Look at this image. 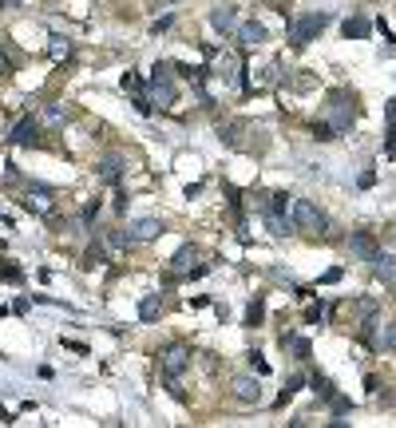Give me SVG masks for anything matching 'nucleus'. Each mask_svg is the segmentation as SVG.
I'll return each instance as SVG.
<instances>
[{
	"mask_svg": "<svg viewBox=\"0 0 396 428\" xmlns=\"http://www.w3.org/2000/svg\"><path fill=\"white\" fill-rule=\"evenodd\" d=\"M353 103H357V100H353L349 92H333L329 103H325V115H321V119L329 123L337 135H345V131L353 127V119H357V107H353Z\"/></svg>",
	"mask_w": 396,
	"mask_h": 428,
	"instance_id": "nucleus-1",
	"label": "nucleus"
},
{
	"mask_svg": "<svg viewBox=\"0 0 396 428\" xmlns=\"http://www.w3.org/2000/svg\"><path fill=\"white\" fill-rule=\"evenodd\" d=\"M206 56H210L206 75H210V80H218L222 87H234V84L242 80V72H246V68H242V60L234 56V52H214V48H206Z\"/></svg>",
	"mask_w": 396,
	"mask_h": 428,
	"instance_id": "nucleus-2",
	"label": "nucleus"
},
{
	"mask_svg": "<svg viewBox=\"0 0 396 428\" xmlns=\"http://www.w3.org/2000/svg\"><path fill=\"white\" fill-rule=\"evenodd\" d=\"M289 218H294V230L317 234V238H325V230H329V218H325V214L317 210L309 198H294V210H289Z\"/></svg>",
	"mask_w": 396,
	"mask_h": 428,
	"instance_id": "nucleus-3",
	"label": "nucleus"
},
{
	"mask_svg": "<svg viewBox=\"0 0 396 428\" xmlns=\"http://www.w3.org/2000/svg\"><path fill=\"white\" fill-rule=\"evenodd\" d=\"M325 24H329V12H305V16H294V20H289V44L305 48L309 40L321 36Z\"/></svg>",
	"mask_w": 396,
	"mask_h": 428,
	"instance_id": "nucleus-4",
	"label": "nucleus"
},
{
	"mask_svg": "<svg viewBox=\"0 0 396 428\" xmlns=\"http://www.w3.org/2000/svg\"><path fill=\"white\" fill-rule=\"evenodd\" d=\"M186 369H191V349H186L183 341L163 345V349H159V373H163L166 381H178Z\"/></svg>",
	"mask_w": 396,
	"mask_h": 428,
	"instance_id": "nucleus-5",
	"label": "nucleus"
},
{
	"mask_svg": "<svg viewBox=\"0 0 396 428\" xmlns=\"http://www.w3.org/2000/svg\"><path fill=\"white\" fill-rule=\"evenodd\" d=\"M147 95H151V103H159V107H175L178 103V87H175V80H171V64H155Z\"/></svg>",
	"mask_w": 396,
	"mask_h": 428,
	"instance_id": "nucleus-6",
	"label": "nucleus"
},
{
	"mask_svg": "<svg viewBox=\"0 0 396 428\" xmlns=\"http://www.w3.org/2000/svg\"><path fill=\"white\" fill-rule=\"evenodd\" d=\"M171 274H175V278H198V274H206L203 250H198V246H178L175 258H171Z\"/></svg>",
	"mask_w": 396,
	"mask_h": 428,
	"instance_id": "nucleus-7",
	"label": "nucleus"
},
{
	"mask_svg": "<svg viewBox=\"0 0 396 428\" xmlns=\"http://www.w3.org/2000/svg\"><path fill=\"white\" fill-rule=\"evenodd\" d=\"M24 206L32 214H40V218H52L55 214V191L52 186H28V198H24Z\"/></svg>",
	"mask_w": 396,
	"mask_h": 428,
	"instance_id": "nucleus-8",
	"label": "nucleus"
},
{
	"mask_svg": "<svg viewBox=\"0 0 396 428\" xmlns=\"http://www.w3.org/2000/svg\"><path fill=\"white\" fill-rule=\"evenodd\" d=\"M210 28L222 32V36H238V28H242L238 9H230V4H218V9H210Z\"/></svg>",
	"mask_w": 396,
	"mask_h": 428,
	"instance_id": "nucleus-9",
	"label": "nucleus"
},
{
	"mask_svg": "<svg viewBox=\"0 0 396 428\" xmlns=\"http://www.w3.org/2000/svg\"><path fill=\"white\" fill-rule=\"evenodd\" d=\"M123 171H127V155H123V151H107V155L95 163V175H100L103 183H119Z\"/></svg>",
	"mask_w": 396,
	"mask_h": 428,
	"instance_id": "nucleus-10",
	"label": "nucleus"
},
{
	"mask_svg": "<svg viewBox=\"0 0 396 428\" xmlns=\"http://www.w3.org/2000/svg\"><path fill=\"white\" fill-rule=\"evenodd\" d=\"M230 389H234V400H238V405H258L262 400V385L254 381V377H234Z\"/></svg>",
	"mask_w": 396,
	"mask_h": 428,
	"instance_id": "nucleus-11",
	"label": "nucleus"
},
{
	"mask_svg": "<svg viewBox=\"0 0 396 428\" xmlns=\"http://www.w3.org/2000/svg\"><path fill=\"white\" fill-rule=\"evenodd\" d=\"M40 127H44V123H40L36 115H24V119L16 123V131L9 135V139L16 143V147H24V143H36V139H40Z\"/></svg>",
	"mask_w": 396,
	"mask_h": 428,
	"instance_id": "nucleus-12",
	"label": "nucleus"
},
{
	"mask_svg": "<svg viewBox=\"0 0 396 428\" xmlns=\"http://www.w3.org/2000/svg\"><path fill=\"white\" fill-rule=\"evenodd\" d=\"M238 44H246V48L266 44V24H262V20H242V28H238Z\"/></svg>",
	"mask_w": 396,
	"mask_h": 428,
	"instance_id": "nucleus-13",
	"label": "nucleus"
},
{
	"mask_svg": "<svg viewBox=\"0 0 396 428\" xmlns=\"http://www.w3.org/2000/svg\"><path fill=\"white\" fill-rule=\"evenodd\" d=\"M373 274H377L380 282H396V254H388V250H377L373 254Z\"/></svg>",
	"mask_w": 396,
	"mask_h": 428,
	"instance_id": "nucleus-14",
	"label": "nucleus"
},
{
	"mask_svg": "<svg viewBox=\"0 0 396 428\" xmlns=\"http://www.w3.org/2000/svg\"><path fill=\"white\" fill-rule=\"evenodd\" d=\"M131 234H135V242H151V238L163 234V223L159 218H139V223H131Z\"/></svg>",
	"mask_w": 396,
	"mask_h": 428,
	"instance_id": "nucleus-15",
	"label": "nucleus"
},
{
	"mask_svg": "<svg viewBox=\"0 0 396 428\" xmlns=\"http://www.w3.org/2000/svg\"><path fill=\"white\" fill-rule=\"evenodd\" d=\"M159 314H163V298L159 294H147V298L139 301V321H155Z\"/></svg>",
	"mask_w": 396,
	"mask_h": 428,
	"instance_id": "nucleus-16",
	"label": "nucleus"
},
{
	"mask_svg": "<svg viewBox=\"0 0 396 428\" xmlns=\"http://www.w3.org/2000/svg\"><path fill=\"white\" fill-rule=\"evenodd\" d=\"M64 119H68V112L60 103H44V107H40V123H44V127H60Z\"/></svg>",
	"mask_w": 396,
	"mask_h": 428,
	"instance_id": "nucleus-17",
	"label": "nucleus"
},
{
	"mask_svg": "<svg viewBox=\"0 0 396 428\" xmlns=\"http://www.w3.org/2000/svg\"><path fill=\"white\" fill-rule=\"evenodd\" d=\"M341 32H345V40H365V36H369V20H365V16H349V20H345V24H341Z\"/></svg>",
	"mask_w": 396,
	"mask_h": 428,
	"instance_id": "nucleus-18",
	"label": "nucleus"
},
{
	"mask_svg": "<svg viewBox=\"0 0 396 428\" xmlns=\"http://www.w3.org/2000/svg\"><path fill=\"white\" fill-rule=\"evenodd\" d=\"M266 223H269V234H277V238L294 230V218L289 214H277V210H266Z\"/></svg>",
	"mask_w": 396,
	"mask_h": 428,
	"instance_id": "nucleus-19",
	"label": "nucleus"
},
{
	"mask_svg": "<svg viewBox=\"0 0 396 428\" xmlns=\"http://www.w3.org/2000/svg\"><path fill=\"white\" fill-rule=\"evenodd\" d=\"M385 155L396 159V100H388V135H385Z\"/></svg>",
	"mask_w": 396,
	"mask_h": 428,
	"instance_id": "nucleus-20",
	"label": "nucleus"
},
{
	"mask_svg": "<svg viewBox=\"0 0 396 428\" xmlns=\"http://www.w3.org/2000/svg\"><path fill=\"white\" fill-rule=\"evenodd\" d=\"M349 250L360 254V258H373V254H377V246H373L369 234H353V238H349Z\"/></svg>",
	"mask_w": 396,
	"mask_h": 428,
	"instance_id": "nucleus-21",
	"label": "nucleus"
},
{
	"mask_svg": "<svg viewBox=\"0 0 396 428\" xmlns=\"http://www.w3.org/2000/svg\"><path fill=\"white\" fill-rule=\"evenodd\" d=\"M377 353H388V349H396V321H388L385 329L377 333V345H373Z\"/></svg>",
	"mask_w": 396,
	"mask_h": 428,
	"instance_id": "nucleus-22",
	"label": "nucleus"
},
{
	"mask_svg": "<svg viewBox=\"0 0 396 428\" xmlns=\"http://www.w3.org/2000/svg\"><path fill=\"white\" fill-rule=\"evenodd\" d=\"M282 345H289V349H294L297 361H309V353H314V349H309V341H305V337H294V333H282Z\"/></svg>",
	"mask_w": 396,
	"mask_h": 428,
	"instance_id": "nucleus-23",
	"label": "nucleus"
},
{
	"mask_svg": "<svg viewBox=\"0 0 396 428\" xmlns=\"http://www.w3.org/2000/svg\"><path fill=\"white\" fill-rule=\"evenodd\" d=\"M107 246L111 250H127V246H135V234L131 230H107Z\"/></svg>",
	"mask_w": 396,
	"mask_h": 428,
	"instance_id": "nucleus-24",
	"label": "nucleus"
},
{
	"mask_svg": "<svg viewBox=\"0 0 396 428\" xmlns=\"http://www.w3.org/2000/svg\"><path fill=\"white\" fill-rule=\"evenodd\" d=\"M262 317H266V301L254 298V301H250V309H246V326H262Z\"/></svg>",
	"mask_w": 396,
	"mask_h": 428,
	"instance_id": "nucleus-25",
	"label": "nucleus"
},
{
	"mask_svg": "<svg viewBox=\"0 0 396 428\" xmlns=\"http://www.w3.org/2000/svg\"><path fill=\"white\" fill-rule=\"evenodd\" d=\"M301 385H305V377H301V373H294V377H289V381H286V389H282V397H277V405H286V400L294 397V392L301 389Z\"/></svg>",
	"mask_w": 396,
	"mask_h": 428,
	"instance_id": "nucleus-26",
	"label": "nucleus"
},
{
	"mask_svg": "<svg viewBox=\"0 0 396 428\" xmlns=\"http://www.w3.org/2000/svg\"><path fill=\"white\" fill-rule=\"evenodd\" d=\"M314 389H317V397H321V400H333V397H337V392H333V381H329V377H321V373L314 377Z\"/></svg>",
	"mask_w": 396,
	"mask_h": 428,
	"instance_id": "nucleus-27",
	"label": "nucleus"
},
{
	"mask_svg": "<svg viewBox=\"0 0 396 428\" xmlns=\"http://www.w3.org/2000/svg\"><path fill=\"white\" fill-rule=\"evenodd\" d=\"M48 52H52V56H55V60H64V56H68V52H72V44H68V40H64V36H52V48H48Z\"/></svg>",
	"mask_w": 396,
	"mask_h": 428,
	"instance_id": "nucleus-28",
	"label": "nucleus"
},
{
	"mask_svg": "<svg viewBox=\"0 0 396 428\" xmlns=\"http://www.w3.org/2000/svg\"><path fill=\"white\" fill-rule=\"evenodd\" d=\"M103 258H107V250H103V246H92V250L83 254V266H100Z\"/></svg>",
	"mask_w": 396,
	"mask_h": 428,
	"instance_id": "nucleus-29",
	"label": "nucleus"
},
{
	"mask_svg": "<svg viewBox=\"0 0 396 428\" xmlns=\"http://www.w3.org/2000/svg\"><path fill=\"white\" fill-rule=\"evenodd\" d=\"M329 405H333V417H345V412H353V405H349L345 397H333Z\"/></svg>",
	"mask_w": 396,
	"mask_h": 428,
	"instance_id": "nucleus-30",
	"label": "nucleus"
},
{
	"mask_svg": "<svg viewBox=\"0 0 396 428\" xmlns=\"http://www.w3.org/2000/svg\"><path fill=\"white\" fill-rule=\"evenodd\" d=\"M325 309H329V306H325V301H317V306H309V314H305V317H309V321L317 326V321L325 317Z\"/></svg>",
	"mask_w": 396,
	"mask_h": 428,
	"instance_id": "nucleus-31",
	"label": "nucleus"
},
{
	"mask_svg": "<svg viewBox=\"0 0 396 428\" xmlns=\"http://www.w3.org/2000/svg\"><path fill=\"white\" fill-rule=\"evenodd\" d=\"M250 365H254V373H258V377H266V373H269V365L262 361V353H250Z\"/></svg>",
	"mask_w": 396,
	"mask_h": 428,
	"instance_id": "nucleus-32",
	"label": "nucleus"
},
{
	"mask_svg": "<svg viewBox=\"0 0 396 428\" xmlns=\"http://www.w3.org/2000/svg\"><path fill=\"white\" fill-rule=\"evenodd\" d=\"M0 278H4V282H20L24 274H20L16 266H0Z\"/></svg>",
	"mask_w": 396,
	"mask_h": 428,
	"instance_id": "nucleus-33",
	"label": "nucleus"
},
{
	"mask_svg": "<svg viewBox=\"0 0 396 428\" xmlns=\"http://www.w3.org/2000/svg\"><path fill=\"white\" fill-rule=\"evenodd\" d=\"M9 72H12V60L4 56V52H0V75H9Z\"/></svg>",
	"mask_w": 396,
	"mask_h": 428,
	"instance_id": "nucleus-34",
	"label": "nucleus"
},
{
	"mask_svg": "<svg viewBox=\"0 0 396 428\" xmlns=\"http://www.w3.org/2000/svg\"><path fill=\"white\" fill-rule=\"evenodd\" d=\"M0 424H12V412L4 409V405H0Z\"/></svg>",
	"mask_w": 396,
	"mask_h": 428,
	"instance_id": "nucleus-35",
	"label": "nucleus"
},
{
	"mask_svg": "<svg viewBox=\"0 0 396 428\" xmlns=\"http://www.w3.org/2000/svg\"><path fill=\"white\" fill-rule=\"evenodd\" d=\"M0 4H4V9H16V4H20V0H0Z\"/></svg>",
	"mask_w": 396,
	"mask_h": 428,
	"instance_id": "nucleus-36",
	"label": "nucleus"
}]
</instances>
